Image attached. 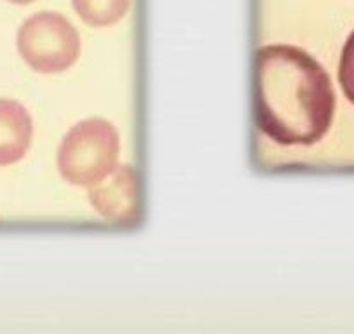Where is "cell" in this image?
Wrapping results in <instances>:
<instances>
[{"label": "cell", "mask_w": 354, "mask_h": 334, "mask_svg": "<svg viewBox=\"0 0 354 334\" xmlns=\"http://www.w3.org/2000/svg\"><path fill=\"white\" fill-rule=\"evenodd\" d=\"M259 129L280 145H315L328 132L335 93L325 68L294 46H266L254 63Z\"/></svg>", "instance_id": "6da1fadb"}, {"label": "cell", "mask_w": 354, "mask_h": 334, "mask_svg": "<svg viewBox=\"0 0 354 334\" xmlns=\"http://www.w3.org/2000/svg\"><path fill=\"white\" fill-rule=\"evenodd\" d=\"M120 136L104 118H85L75 124L57 150V169L64 182L93 186L117 167Z\"/></svg>", "instance_id": "7a4b0ae2"}, {"label": "cell", "mask_w": 354, "mask_h": 334, "mask_svg": "<svg viewBox=\"0 0 354 334\" xmlns=\"http://www.w3.org/2000/svg\"><path fill=\"white\" fill-rule=\"evenodd\" d=\"M82 42L75 26L59 12H37L18 30V51L37 73H61L77 63Z\"/></svg>", "instance_id": "3957f363"}, {"label": "cell", "mask_w": 354, "mask_h": 334, "mask_svg": "<svg viewBox=\"0 0 354 334\" xmlns=\"http://www.w3.org/2000/svg\"><path fill=\"white\" fill-rule=\"evenodd\" d=\"M88 202L104 220L132 225L141 216V188L131 166H117L96 185L88 186Z\"/></svg>", "instance_id": "277c9868"}, {"label": "cell", "mask_w": 354, "mask_h": 334, "mask_svg": "<svg viewBox=\"0 0 354 334\" xmlns=\"http://www.w3.org/2000/svg\"><path fill=\"white\" fill-rule=\"evenodd\" d=\"M33 138L28 110L15 100H0V167L19 162Z\"/></svg>", "instance_id": "5b68a950"}, {"label": "cell", "mask_w": 354, "mask_h": 334, "mask_svg": "<svg viewBox=\"0 0 354 334\" xmlns=\"http://www.w3.org/2000/svg\"><path fill=\"white\" fill-rule=\"evenodd\" d=\"M82 21L94 28H104L120 21L131 8V0H71Z\"/></svg>", "instance_id": "8992f818"}, {"label": "cell", "mask_w": 354, "mask_h": 334, "mask_svg": "<svg viewBox=\"0 0 354 334\" xmlns=\"http://www.w3.org/2000/svg\"><path fill=\"white\" fill-rule=\"evenodd\" d=\"M339 82L346 98L354 105V30L347 37L340 54Z\"/></svg>", "instance_id": "52a82bcc"}, {"label": "cell", "mask_w": 354, "mask_h": 334, "mask_svg": "<svg viewBox=\"0 0 354 334\" xmlns=\"http://www.w3.org/2000/svg\"><path fill=\"white\" fill-rule=\"evenodd\" d=\"M11 4H18V6H26V4H32L35 0H8Z\"/></svg>", "instance_id": "ba28073f"}]
</instances>
